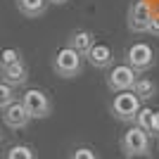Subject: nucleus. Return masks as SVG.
Masks as SVG:
<instances>
[{
  "label": "nucleus",
  "instance_id": "nucleus-7",
  "mask_svg": "<svg viewBox=\"0 0 159 159\" xmlns=\"http://www.w3.org/2000/svg\"><path fill=\"white\" fill-rule=\"evenodd\" d=\"M138 79V74L133 71L128 64H116L109 69L107 74V88L112 90V93H121V90H131L133 83Z\"/></svg>",
  "mask_w": 159,
  "mask_h": 159
},
{
  "label": "nucleus",
  "instance_id": "nucleus-13",
  "mask_svg": "<svg viewBox=\"0 0 159 159\" xmlns=\"http://www.w3.org/2000/svg\"><path fill=\"white\" fill-rule=\"evenodd\" d=\"M131 90L138 95L140 102H150V100L157 98V86H154V81H150V79H135Z\"/></svg>",
  "mask_w": 159,
  "mask_h": 159
},
{
  "label": "nucleus",
  "instance_id": "nucleus-15",
  "mask_svg": "<svg viewBox=\"0 0 159 159\" xmlns=\"http://www.w3.org/2000/svg\"><path fill=\"white\" fill-rule=\"evenodd\" d=\"M133 124H135V126H140L143 128V131H150V124H152V109H150V107H140V112L135 114V121H133ZM147 135H150V133H147Z\"/></svg>",
  "mask_w": 159,
  "mask_h": 159
},
{
  "label": "nucleus",
  "instance_id": "nucleus-4",
  "mask_svg": "<svg viewBox=\"0 0 159 159\" xmlns=\"http://www.w3.org/2000/svg\"><path fill=\"white\" fill-rule=\"evenodd\" d=\"M21 105H24V109H26V114L31 119H48L50 112H52L50 98L38 88H31V90H26L21 95Z\"/></svg>",
  "mask_w": 159,
  "mask_h": 159
},
{
  "label": "nucleus",
  "instance_id": "nucleus-1",
  "mask_svg": "<svg viewBox=\"0 0 159 159\" xmlns=\"http://www.w3.org/2000/svg\"><path fill=\"white\" fill-rule=\"evenodd\" d=\"M143 102L138 100V95L133 90H121V93L114 95V102H112V114L114 119L124 121V124H133L135 121V114L140 112Z\"/></svg>",
  "mask_w": 159,
  "mask_h": 159
},
{
  "label": "nucleus",
  "instance_id": "nucleus-20",
  "mask_svg": "<svg viewBox=\"0 0 159 159\" xmlns=\"http://www.w3.org/2000/svg\"><path fill=\"white\" fill-rule=\"evenodd\" d=\"M150 135L152 138H159V112H152V124H150Z\"/></svg>",
  "mask_w": 159,
  "mask_h": 159
},
{
  "label": "nucleus",
  "instance_id": "nucleus-12",
  "mask_svg": "<svg viewBox=\"0 0 159 159\" xmlns=\"http://www.w3.org/2000/svg\"><path fill=\"white\" fill-rule=\"evenodd\" d=\"M48 0H17V7H19V12L29 19H38L40 14H45L48 10Z\"/></svg>",
  "mask_w": 159,
  "mask_h": 159
},
{
  "label": "nucleus",
  "instance_id": "nucleus-17",
  "mask_svg": "<svg viewBox=\"0 0 159 159\" xmlns=\"http://www.w3.org/2000/svg\"><path fill=\"white\" fill-rule=\"evenodd\" d=\"M19 60H21V55H19V50H14V48H7V50L0 52V66L14 64V62H19Z\"/></svg>",
  "mask_w": 159,
  "mask_h": 159
},
{
  "label": "nucleus",
  "instance_id": "nucleus-2",
  "mask_svg": "<svg viewBox=\"0 0 159 159\" xmlns=\"http://www.w3.org/2000/svg\"><path fill=\"white\" fill-rule=\"evenodd\" d=\"M52 69L62 79H76L83 71V57L79 52H74L71 48H62L52 60Z\"/></svg>",
  "mask_w": 159,
  "mask_h": 159
},
{
  "label": "nucleus",
  "instance_id": "nucleus-9",
  "mask_svg": "<svg viewBox=\"0 0 159 159\" xmlns=\"http://www.w3.org/2000/svg\"><path fill=\"white\" fill-rule=\"evenodd\" d=\"M88 62H90V66H95V69H109L114 62V52L112 48L105 45V43H93V45L88 48V52L83 55Z\"/></svg>",
  "mask_w": 159,
  "mask_h": 159
},
{
  "label": "nucleus",
  "instance_id": "nucleus-14",
  "mask_svg": "<svg viewBox=\"0 0 159 159\" xmlns=\"http://www.w3.org/2000/svg\"><path fill=\"white\" fill-rule=\"evenodd\" d=\"M7 159H36V152H33L31 145H14L10 147Z\"/></svg>",
  "mask_w": 159,
  "mask_h": 159
},
{
  "label": "nucleus",
  "instance_id": "nucleus-5",
  "mask_svg": "<svg viewBox=\"0 0 159 159\" xmlns=\"http://www.w3.org/2000/svg\"><path fill=\"white\" fill-rule=\"evenodd\" d=\"M154 50L147 43H133L126 50V64L131 66L135 74H145L154 66Z\"/></svg>",
  "mask_w": 159,
  "mask_h": 159
},
{
  "label": "nucleus",
  "instance_id": "nucleus-8",
  "mask_svg": "<svg viewBox=\"0 0 159 159\" xmlns=\"http://www.w3.org/2000/svg\"><path fill=\"white\" fill-rule=\"evenodd\" d=\"M2 121H5L7 128H12V131H21V128L29 126L31 116L26 114V109H24V105H21V100H14L12 105H7L5 109H2Z\"/></svg>",
  "mask_w": 159,
  "mask_h": 159
},
{
  "label": "nucleus",
  "instance_id": "nucleus-10",
  "mask_svg": "<svg viewBox=\"0 0 159 159\" xmlns=\"http://www.w3.org/2000/svg\"><path fill=\"white\" fill-rule=\"evenodd\" d=\"M0 76H2V83L17 88V86H24L29 81V69L24 64V60H19V62H14V64L0 66Z\"/></svg>",
  "mask_w": 159,
  "mask_h": 159
},
{
  "label": "nucleus",
  "instance_id": "nucleus-21",
  "mask_svg": "<svg viewBox=\"0 0 159 159\" xmlns=\"http://www.w3.org/2000/svg\"><path fill=\"white\" fill-rule=\"evenodd\" d=\"M48 2H52V5H64L66 0H48Z\"/></svg>",
  "mask_w": 159,
  "mask_h": 159
},
{
  "label": "nucleus",
  "instance_id": "nucleus-16",
  "mask_svg": "<svg viewBox=\"0 0 159 159\" xmlns=\"http://www.w3.org/2000/svg\"><path fill=\"white\" fill-rule=\"evenodd\" d=\"M14 100H17V95H14V88L0 81V109H5L7 105H12Z\"/></svg>",
  "mask_w": 159,
  "mask_h": 159
},
{
  "label": "nucleus",
  "instance_id": "nucleus-18",
  "mask_svg": "<svg viewBox=\"0 0 159 159\" xmlns=\"http://www.w3.org/2000/svg\"><path fill=\"white\" fill-rule=\"evenodd\" d=\"M69 159H100V157H98V152L90 150V147H79V150H74V152H71Z\"/></svg>",
  "mask_w": 159,
  "mask_h": 159
},
{
  "label": "nucleus",
  "instance_id": "nucleus-19",
  "mask_svg": "<svg viewBox=\"0 0 159 159\" xmlns=\"http://www.w3.org/2000/svg\"><path fill=\"white\" fill-rule=\"evenodd\" d=\"M147 33H152L154 38H159V12H152L150 24H147Z\"/></svg>",
  "mask_w": 159,
  "mask_h": 159
},
{
  "label": "nucleus",
  "instance_id": "nucleus-6",
  "mask_svg": "<svg viewBox=\"0 0 159 159\" xmlns=\"http://www.w3.org/2000/svg\"><path fill=\"white\" fill-rule=\"evenodd\" d=\"M150 17H152V7H150V2H147V0H133L131 7H128V14H126L128 31H133V33H147Z\"/></svg>",
  "mask_w": 159,
  "mask_h": 159
},
{
  "label": "nucleus",
  "instance_id": "nucleus-3",
  "mask_svg": "<svg viewBox=\"0 0 159 159\" xmlns=\"http://www.w3.org/2000/svg\"><path fill=\"white\" fill-rule=\"evenodd\" d=\"M121 150H124V154L131 157V159L145 157V154L150 152V135H147L140 126L133 124V126L124 133V138H121Z\"/></svg>",
  "mask_w": 159,
  "mask_h": 159
},
{
  "label": "nucleus",
  "instance_id": "nucleus-11",
  "mask_svg": "<svg viewBox=\"0 0 159 159\" xmlns=\"http://www.w3.org/2000/svg\"><path fill=\"white\" fill-rule=\"evenodd\" d=\"M95 43V36L88 29H79V31H74L69 38H66V48H71L74 52H79L81 57L88 52V48Z\"/></svg>",
  "mask_w": 159,
  "mask_h": 159
},
{
  "label": "nucleus",
  "instance_id": "nucleus-22",
  "mask_svg": "<svg viewBox=\"0 0 159 159\" xmlns=\"http://www.w3.org/2000/svg\"><path fill=\"white\" fill-rule=\"evenodd\" d=\"M0 140H2V138H0Z\"/></svg>",
  "mask_w": 159,
  "mask_h": 159
}]
</instances>
